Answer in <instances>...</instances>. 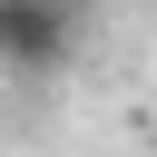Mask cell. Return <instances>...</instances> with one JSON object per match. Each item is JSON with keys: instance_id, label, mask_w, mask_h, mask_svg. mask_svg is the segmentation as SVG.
Returning <instances> with one entry per match:
<instances>
[{"instance_id": "1", "label": "cell", "mask_w": 157, "mask_h": 157, "mask_svg": "<svg viewBox=\"0 0 157 157\" xmlns=\"http://www.w3.org/2000/svg\"><path fill=\"white\" fill-rule=\"evenodd\" d=\"M78 39V0H0V69H59Z\"/></svg>"}]
</instances>
